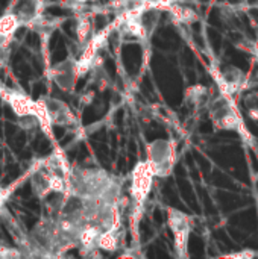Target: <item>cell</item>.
Masks as SVG:
<instances>
[{"mask_svg": "<svg viewBox=\"0 0 258 259\" xmlns=\"http://www.w3.org/2000/svg\"><path fill=\"white\" fill-rule=\"evenodd\" d=\"M210 117L217 129L240 131L243 126L242 117L233 102V96L222 91L210 103Z\"/></svg>", "mask_w": 258, "mask_h": 259, "instance_id": "cell-1", "label": "cell"}, {"mask_svg": "<svg viewBox=\"0 0 258 259\" xmlns=\"http://www.w3.org/2000/svg\"><path fill=\"white\" fill-rule=\"evenodd\" d=\"M151 159L148 161L155 176H167L175 164V147L170 141H155L149 146Z\"/></svg>", "mask_w": 258, "mask_h": 259, "instance_id": "cell-2", "label": "cell"}, {"mask_svg": "<svg viewBox=\"0 0 258 259\" xmlns=\"http://www.w3.org/2000/svg\"><path fill=\"white\" fill-rule=\"evenodd\" d=\"M169 226L173 232L175 238V250L179 258H184L187 255V244L189 237L192 231V219L176 209L169 211Z\"/></svg>", "mask_w": 258, "mask_h": 259, "instance_id": "cell-3", "label": "cell"}, {"mask_svg": "<svg viewBox=\"0 0 258 259\" xmlns=\"http://www.w3.org/2000/svg\"><path fill=\"white\" fill-rule=\"evenodd\" d=\"M154 171L149 165V162H140L132 173V185H131V194L135 202V206L141 208L148 194L151 193L152 182H154Z\"/></svg>", "mask_w": 258, "mask_h": 259, "instance_id": "cell-4", "label": "cell"}, {"mask_svg": "<svg viewBox=\"0 0 258 259\" xmlns=\"http://www.w3.org/2000/svg\"><path fill=\"white\" fill-rule=\"evenodd\" d=\"M217 82H219L222 93L234 96V94L240 93L243 88H246L248 76L236 67H227L224 71H220Z\"/></svg>", "mask_w": 258, "mask_h": 259, "instance_id": "cell-5", "label": "cell"}, {"mask_svg": "<svg viewBox=\"0 0 258 259\" xmlns=\"http://www.w3.org/2000/svg\"><path fill=\"white\" fill-rule=\"evenodd\" d=\"M12 108V111L21 118L26 115H33L35 112V102H32L27 96L18 93V91H12V90H5L0 94Z\"/></svg>", "mask_w": 258, "mask_h": 259, "instance_id": "cell-6", "label": "cell"}, {"mask_svg": "<svg viewBox=\"0 0 258 259\" xmlns=\"http://www.w3.org/2000/svg\"><path fill=\"white\" fill-rule=\"evenodd\" d=\"M120 244V234H119V229H106V231H102L99 234V238H97V243H96V247L97 249H102V250H108V252H113L119 247Z\"/></svg>", "mask_w": 258, "mask_h": 259, "instance_id": "cell-7", "label": "cell"}, {"mask_svg": "<svg viewBox=\"0 0 258 259\" xmlns=\"http://www.w3.org/2000/svg\"><path fill=\"white\" fill-rule=\"evenodd\" d=\"M20 24H21V21H20L18 15L14 12L0 17V35L11 39V36L14 35V32L18 29Z\"/></svg>", "mask_w": 258, "mask_h": 259, "instance_id": "cell-8", "label": "cell"}, {"mask_svg": "<svg viewBox=\"0 0 258 259\" xmlns=\"http://www.w3.org/2000/svg\"><path fill=\"white\" fill-rule=\"evenodd\" d=\"M243 103H245V109L249 114V117L254 120H258V91L249 93L245 97Z\"/></svg>", "mask_w": 258, "mask_h": 259, "instance_id": "cell-9", "label": "cell"}, {"mask_svg": "<svg viewBox=\"0 0 258 259\" xmlns=\"http://www.w3.org/2000/svg\"><path fill=\"white\" fill-rule=\"evenodd\" d=\"M90 30H91L90 18H88V17L79 18V21H78V29H76V36H78V41H79L81 44H82V42H87L88 35H90Z\"/></svg>", "mask_w": 258, "mask_h": 259, "instance_id": "cell-10", "label": "cell"}, {"mask_svg": "<svg viewBox=\"0 0 258 259\" xmlns=\"http://www.w3.org/2000/svg\"><path fill=\"white\" fill-rule=\"evenodd\" d=\"M187 96L190 97L192 103H201V102H204L207 99L208 91L204 87H192V88H189Z\"/></svg>", "mask_w": 258, "mask_h": 259, "instance_id": "cell-11", "label": "cell"}, {"mask_svg": "<svg viewBox=\"0 0 258 259\" xmlns=\"http://www.w3.org/2000/svg\"><path fill=\"white\" fill-rule=\"evenodd\" d=\"M0 256L2 258H6V256H20V253L17 250H0Z\"/></svg>", "mask_w": 258, "mask_h": 259, "instance_id": "cell-12", "label": "cell"}, {"mask_svg": "<svg viewBox=\"0 0 258 259\" xmlns=\"http://www.w3.org/2000/svg\"><path fill=\"white\" fill-rule=\"evenodd\" d=\"M252 53H254L255 59H257V61H258V44H255V46L252 47Z\"/></svg>", "mask_w": 258, "mask_h": 259, "instance_id": "cell-13", "label": "cell"}, {"mask_svg": "<svg viewBox=\"0 0 258 259\" xmlns=\"http://www.w3.org/2000/svg\"><path fill=\"white\" fill-rule=\"evenodd\" d=\"M75 2H78V3H87V2H90V0H75Z\"/></svg>", "mask_w": 258, "mask_h": 259, "instance_id": "cell-14", "label": "cell"}, {"mask_svg": "<svg viewBox=\"0 0 258 259\" xmlns=\"http://www.w3.org/2000/svg\"><path fill=\"white\" fill-rule=\"evenodd\" d=\"M2 91H3V85L0 83V94H2Z\"/></svg>", "mask_w": 258, "mask_h": 259, "instance_id": "cell-15", "label": "cell"}]
</instances>
